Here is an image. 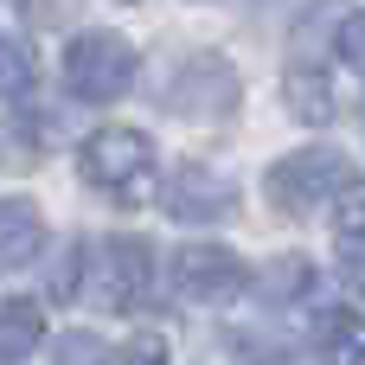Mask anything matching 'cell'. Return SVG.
I'll return each instance as SVG.
<instances>
[{"label": "cell", "instance_id": "1", "mask_svg": "<svg viewBox=\"0 0 365 365\" xmlns=\"http://www.w3.org/2000/svg\"><path fill=\"white\" fill-rule=\"evenodd\" d=\"M154 173H160V160H154V141H148L141 128H96V135L83 141V180H90L103 199H115L122 212H128V205H148V199L160 192Z\"/></svg>", "mask_w": 365, "mask_h": 365}, {"label": "cell", "instance_id": "2", "mask_svg": "<svg viewBox=\"0 0 365 365\" xmlns=\"http://www.w3.org/2000/svg\"><path fill=\"white\" fill-rule=\"evenodd\" d=\"M359 192V167L340 148H302L289 160L269 167V205L276 212H321V205H346Z\"/></svg>", "mask_w": 365, "mask_h": 365}, {"label": "cell", "instance_id": "3", "mask_svg": "<svg viewBox=\"0 0 365 365\" xmlns=\"http://www.w3.org/2000/svg\"><path fill=\"white\" fill-rule=\"evenodd\" d=\"M64 77H71V90L83 103H115L135 83V51L115 32H77L64 45Z\"/></svg>", "mask_w": 365, "mask_h": 365}, {"label": "cell", "instance_id": "4", "mask_svg": "<svg viewBox=\"0 0 365 365\" xmlns=\"http://www.w3.org/2000/svg\"><path fill=\"white\" fill-rule=\"evenodd\" d=\"M244 282H250V269L225 244H180V257H173V289L186 302H231Z\"/></svg>", "mask_w": 365, "mask_h": 365}, {"label": "cell", "instance_id": "5", "mask_svg": "<svg viewBox=\"0 0 365 365\" xmlns=\"http://www.w3.org/2000/svg\"><path fill=\"white\" fill-rule=\"evenodd\" d=\"M148 289H154V250L141 237H109L103 244V308L128 314L148 302Z\"/></svg>", "mask_w": 365, "mask_h": 365}, {"label": "cell", "instance_id": "6", "mask_svg": "<svg viewBox=\"0 0 365 365\" xmlns=\"http://www.w3.org/2000/svg\"><path fill=\"white\" fill-rule=\"evenodd\" d=\"M231 103H237V77H231L218 58L180 64V77H173V90H167V109H186V115H199V122H218Z\"/></svg>", "mask_w": 365, "mask_h": 365}, {"label": "cell", "instance_id": "7", "mask_svg": "<svg viewBox=\"0 0 365 365\" xmlns=\"http://www.w3.org/2000/svg\"><path fill=\"white\" fill-rule=\"evenodd\" d=\"M231 205H237V186L225 173H212V167H180L167 180V212L180 225H218Z\"/></svg>", "mask_w": 365, "mask_h": 365}, {"label": "cell", "instance_id": "8", "mask_svg": "<svg viewBox=\"0 0 365 365\" xmlns=\"http://www.w3.org/2000/svg\"><path fill=\"white\" fill-rule=\"evenodd\" d=\"M314 359L321 365H365V314L359 308H327L314 321Z\"/></svg>", "mask_w": 365, "mask_h": 365}, {"label": "cell", "instance_id": "9", "mask_svg": "<svg viewBox=\"0 0 365 365\" xmlns=\"http://www.w3.org/2000/svg\"><path fill=\"white\" fill-rule=\"evenodd\" d=\"M38 244H45L38 212H32L26 199H0V269L32 263V257H38Z\"/></svg>", "mask_w": 365, "mask_h": 365}, {"label": "cell", "instance_id": "10", "mask_svg": "<svg viewBox=\"0 0 365 365\" xmlns=\"http://www.w3.org/2000/svg\"><path fill=\"white\" fill-rule=\"evenodd\" d=\"M38 340H45V308H38V302H26V295L0 302V365L26 359Z\"/></svg>", "mask_w": 365, "mask_h": 365}, {"label": "cell", "instance_id": "11", "mask_svg": "<svg viewBox=\"0 0 365 365\" xmlns=\"http://www.w3.org/2000/svg\"><path fill=\"white\" fill-rule=\"evenodd\" d=\"M282 90H289V109H295L302 122H327V115H334V90H327V71H314V64H289Z\"/></svg>", "mask_w": 365, "mask_h": 365}, {"label": "cell", "instance_id": "12", "mask_svg": "<svg viewBox=\"0 0 365 365\" xmlns=\"http://www.w3.org/2000/svg\"><path fill=\"white\" fill-rule=\"evenodd\" d=\"M32 90V51L19 38H0V96H19Z\"/></svg>", "mask_w": 365, "mask_h": 365}, {"label": "cell", "instance_id": "13", "mask_svg": "<svg viewBox=\"0 0 365 365\" xmlns=\"http://www.w3.org/2000/svg\"><path fill=\"white\" fill-rule=\"evenodd\" d=\"M58 365H115V359H109V346L96 334H64L58 340Z\"/></svg>", "mask_w": 365, "mask_h": 365}, {"label": "cell", "instance_id": "14", "mask_svg": "<svg viewBox=\"0 0 365 365\" xmlns=\"http://www.w3.org/2000/svg\"><path fill=\"white\" fill-rule=\"evenodd\" d=\"M302 289H308V263H302V257L269 263V295H276V302H289V295H302Z\"/></svg>", "mask_w": 365, "mask_h": 365}, {"label": "cell", "instance_id": "15", "mask_svg": "<svg viewBox=\"0 0 365 365\" xmlns=\"http://www.w3.org/2000/svg\"><path fill=\"white\" fill-rule=\"evenodd\" d=\"M340 276L365 295V237H340Z\"/></svg>", "mask_w": 365, "mask_h": 365}, {"label": "cell", "instance_id": "16", "mask_svg": "<svg viewBox=\"0 0 365 365\" xmlns=\"http://www.w3.org/2000/svg\"><path fill=\"white\" fill-rule=\"evenodd\" d=\"M334 237H365V199L359 192L346 205H334Z\"/></svg>", "mask_w": 365, "mask_h": 365}, {"label": "cell", "instance_id": "17", "mask_svg": "<svg viewBox=\"0 0 365 365\" xmlns=\"http://www.w3.org/2000/svg\"><path fill=\"white\" fill-rule=\"evenodd\" d=\"M122 365H167V346H160L154 334H135L128 353H122Z\"/></svg>", "mask_w": 365, "mask_h": 365}, {"label": "cell", "instance_id": "18", "mask_svg": "<svg viewBox=\"0 0 365 365\" xmlns=\"http://www.w3.org/2000/svg\"><path fill=\"white\" fill-rule=\"evenodd\" d=\"M359 122H365V96H359Z\"/></svg>", "mask_w": 365, "mask_h": 365}]
</instances>
